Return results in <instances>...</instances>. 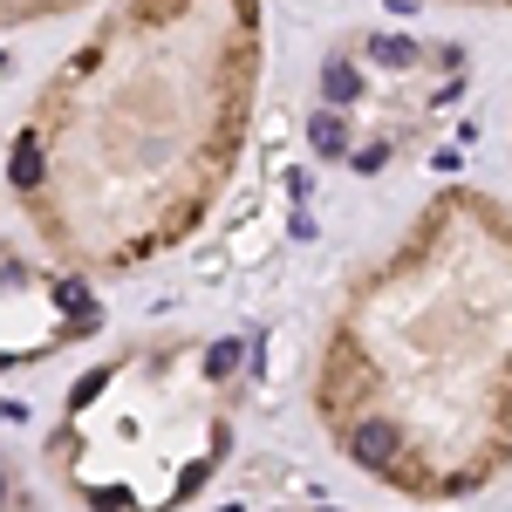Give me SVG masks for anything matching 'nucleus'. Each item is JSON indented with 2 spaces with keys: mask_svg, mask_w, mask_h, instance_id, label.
<instances>
[{
  "mask_svg": "<svg viewBox=\"0 0 512 512\" xmlns=\"http://www.w3.org/2000/svg\"><path fill=\"white\" fill-rule=\"evenodd\" d=\"M444 7H512V0H444Z\"/></svg>",
  "mask_w": 512,
  "mask_h": 512,
  "instance_id": "6e6552de",
  "label": "nucleus"
},
{
  "mask_svg": "<svg viewBox=\"0 0 512 512\" xmlns=\"http://www.w3.org/2000/svg\"><path fill=\"white\" fill-rule=\"evenodd\" d=\"M103 328V308L89 294V274L62 267V260H28L7 253L0 260V342H7V369H28L48 355L76 349Z\"/></svg>",
  "mask_w": 512,
  "mask_h": 512,
  "instance_id": "39448f33",
  "label": "nucleus"
},
{
  "mask_svg": "<svg viewBox=\"0 0 512 512\" xmlns=\"http://www.w3.org/2000/svg\"><path fill=\"white\" fill-rule=\"evenodd\" d=\"M89 0H0V14H7V28H41V21H62V14H76Z\"/></svg>",
  "mask_w": 512,
  "mask_h": 512,
  "instance_id": "423d86ee",
  "label": "nucleus"
},
{
  "mask_svg": "<svg viewBox=\"0 0 512 512\" xmlns=\"http://www.w3.org/2000/svg\"><path fill=\"white\" fill-rule=\"evenodd\" d=\"M472 89V55L444 35L362 28L321 55L308 144L355 178H383L431 144Z\"/></svg>",
  "mask_w": 512,
  "mask_h": 512,
  "instance_id": "20e7f679",
  "label": "nucleus"
},
{
  "mask_svg": "<svg viewBox=\"0 0 512 512\" xmlns=\"http://www.w3.org/2000/svg\"><path fill=\"white\" fill-rule=\"evenodd\" d=\"M233 390L239 342L137 335L62 390L41 458L82 512H185L233 458Z\"/></svg>",
  "mask_w": 512,
  "mask_h": 512,
  "instance_id": "7ed1b4c3",
  "label": "nucleus"
},
{
  "mask_svg": "<svg viewBox=\"0 0 512 512\" xmlns=\"http://www.w3.org/2000/svg\"><path fill=\"white\" fill-rule=\"evenodd\" d=\"M267 69L260 0H110L7 144V192L48 260L137 274L219 212Z\"/></svg>",
  "mask_w": 512,
  "mask_h": 512,
  "instance_id": "f257e3e1",
  "label": "nucleus"
},
{
  "mask_svg": "<svg viewBox=\"0 0 512 512\" xmlns=\"http://www.w3.org/2000/svg\"><path fill=\"white\" fill-rule=\"evenodd\" d=\"M321 437L396 499L458 506L512 465V205L437 185L342 287L308 376Z\"/></svg>",
  "mask_w": 512,
  "mask_h": 512,
  "instance_id": "f03ea898",
  "label": "nucleus"
},
{
  "mask_svg": "<svg viewBox=\"0 0 512 512\" xmlns=\"http://www.w3.org/2000/svg\"><path fill=\"white\" fill-rule=\"evenodd\" d=\"M7 512H35V499L21 492V472H7Z\"/></svg>",
  "mask_w": 512,
  "mask_h": 512,
  "instance_id": "0eeeda50",
  "label": "nucleus"
},
{
  "mask_svg": "<svg viewBox=\"0 0 512 512\" xmlns=\"http://www.w3.org/2000/svg\"><path fill=\"white\" fill-rule=\"evenodd\" d=\"M280 512H349V506H280Z\"/></svg>",
  "mask_w": 512,
  "mask_h": 512,
  "instance_id": "1a4fd4ad",
  "label": "nucleus"
}]
</instances>
